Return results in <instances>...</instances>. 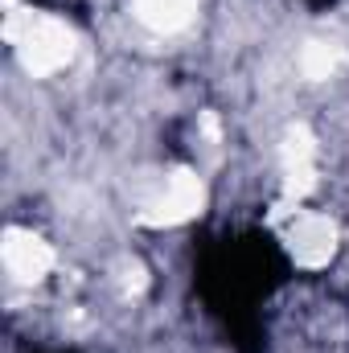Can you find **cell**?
Segmentation results:
<instances>
[{"mask_svg":"<svg viewBox=\"0 0 349 353\" xmlns=\"http://www.w3.org/2000/svg\"><path fill=\"white\" fill-rule=\"evenodd\" d=\"M17 46V58H21V66L33 74V79H50V74H58L62 66H70L74 62V54H79V37H74V29L66 25V21H58V17H29V25L21 29V37L12 41Z\"/></svg>","mask_w":349,"mask_h":353,"instance_id":"cell-1","label":"cell"},{"mask_svg":"<svg viewBox=\"0 0 349 353\" xmlns=\"http://www.w3.org/2000/svg\"><path fill=\"white\" fill-rule=\"evenodd\" d=\"M206 205V185L201 176L189 169H177L165 176V185L140 205V222L144 226H181L189 218H197Z\"/></svg>","mask_w":349,"mask_h":353,"instance_id":"cell-2","label":"cell"},{"mask_svg":"<svg viewBox=\"0 0 349 353\" xmlns=\"http://www.w3.org/2000/svg\"><path fill=\"white\" fill-rule=\"evenodd\" d=\"M337 222L329 214H296L292 230H288V251L292 259L308 271L329 267V259L337 255Z\"/></svg>","mask_w":349,"mask_h":353,"instance_id":"cell-3","label":"cell"},{"mask_svg":"<svg viewBox=\"0 0 349 353\" xmlns=\"http://www.w3.org/2000/svg\"><path fill=\"white\" fill-rule=\"evenodd\" d=\"M0 255H4V267L17 283H41L54 267V247L33 234V230H21V226H8L4 239H0Z\"/></svg>","mask_w":349,"mask_h":353,"instance_id":"cell-4","label":"cell"},{"mask_svg":"<svg viewBox=\"0 0 349 353\" xmlns=\"http://www.w3.org/2000/svg\"><path fill=\"white\" fill-rule=\"evenodd\" d=\"M132 12L152 33H181L197 17V0H132Z\"/></svg>","mask_w":349,"mask_h":353,"instance_id":"cell-5","label":"cell"},{"mask_svg":"<svg viewBox=\"0 0 349 353\" xmlns=\"http://www.w3.org/2000/svg\"><path fill=\"white\" fill-rule=\"evenodd\" d=\"M341 62H346V54H341V46H333V41H308L304 54H300V70H304V79H312V83L333 79V74L341 70Z\"/></svg>","mask_w":349,"mask_h":353,"instance_id":"cell-6","label":"cell"},{"mask_svg":"<svg viewBox=\"0 0 349 353\" xmlns=\"http://www.w3.org/2000/svg\"><path fill=\"white\" fill-rule=\"evenodd\" d=\"M312 157H317V140H312V132H308L304 123L288 128V132H283V148H279L283 169H288V165H312Z\"/></svg>","mask_w":349,"mask_h":353,"instance_id":"cell-7","label":"cell"},{"mask_svg":"<svg viewBox=\"0 0 349 353\" xmlns=\"http://www.w3.org/2000/svg\"><path fill=\"white\" fill-rule=\"evenodd\" d=\"M312 189H317V165H288L283 169V197L288 201L300 205Z\"/></svg>","mask_w":349,"mask_h":353,"instance_id":"cell-8","label":"cell"},{"mask_svg":"<svg viewBox=\"0 0 349 353\" xmlns=\"http://www.w3.org/2000/svg\"><path fill=\"white\" fill-rule=\"evenodd\" d=\"M144 283H148V279H144V267H140V263L123 267V288H128L132 296H140V292H144Z\"/></svg>","mask_w":349,"mask_h":353,"instance_id":"cell-9","label":"cell"}]
</instances>
